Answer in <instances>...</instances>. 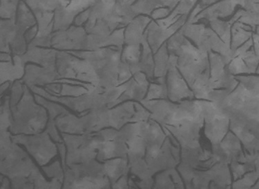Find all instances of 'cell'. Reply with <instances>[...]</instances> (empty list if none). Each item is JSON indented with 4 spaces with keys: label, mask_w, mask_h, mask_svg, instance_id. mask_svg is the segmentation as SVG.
<instances>
[{
    "label": "cell",
    "mask_w": 259,
    "mask_h": 189,
    "mask_svg": "<svg viewBox=\"0 0 259 189\" xmlns=\"http://www.w3.org/2000/svg\"><path fill=\"white\" fill-rule=\"evenodd\" d=\"M230 130V120L220 105L205 100L204 136L211 147L221 143Z\"/></svg>",
    "instance_id": "6da1fadb"
},
{
    "label": "cell",
    "mask_w": 259,
    "mask_h": 189,
    "mask_svg": "<svg viewBox=\"0 0 259 189\" xmlns=\"http://www.w3.org/2000/svg\"><path fill=\"white\" fill-rule=\"evenodd\" d=\"M168 99L172 102H182L196 99L194 92L189 86L182 73H179L175 66L170 67L169 75L166 79Z\"/></svg>",
    "instance_id": "7a4b0ae2"
},
{
    "label": "cell",
    "mask_w": 259,
    "mask_h": 189,
    "mask_svg": "<svg viewBox=\"0 0 259 189\" xmlns=\"http://www.w3.org/2000/svg\"><path fill=\"white\" fill-rule=\"evenodd\" d=\"M157 188H186L184 181L177 167L160 171L156 179Z\"/></svg>",
    "instance_id": "3957f363"
},
{
    "label": "cell",
    "mask_w": 259,
    "mask_h": 189,
    "mask_svg": "<svg viewBox=\"0 0 259 189\" xmlns=\"http://www.w3.org/2000/svg\"><path fill=\"white\" fill-rule=\"evenodd\" d=\"M147 99H168L167 88L166 83L152 85L149 88Z\"/></svg>",
    "instance_id": "277c9868"
}]
</instances>
